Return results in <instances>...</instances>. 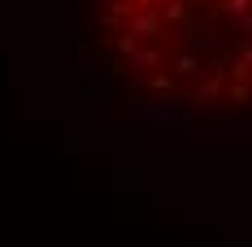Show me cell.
Returning a JSON list of instances; mask_svg holds the SVG:
<instances>
[{
    "mask_svg": "<svg viewBox=\"0 0 252 247\" xmlns=\"http://www.w3.org/2000/svg\"><path fill=\"white\" fill-rule=\"evenodd\" d=\"M113 48H118V56H122V65H126V61L135 56V48H139V39L126 35V30H118V35H113Z\"/></svg>",
    "mask_w": 252,
    "mask_h": 247,
    "instance_id": "obj_7",
    "label": "cell"
},
{
    "mask_svg": "<svg viewBox=\"0 0 252 247\" xmlns=\"http://www.w3.org/2000/svg\"><path fill=\"white\" fill-rule=\"evenodd\" d=\"M122 30H126V35H135L139 44H144V39H148V44H161V39H165V22H161L157 9H135V13L126 18Z\"/></svg>",
    "mask_w": 252,
    "mask_h": 247,
    "instance_id": "obj_1",
    "label": "cell"
},
{
    "mask_svg": "<svg viewBox=\"0 0 252 247\" xmlns=\"http://www.w3.org/2000/svg\"><path fill=\"white\" fill-rule=\"evenodd\" d=\"M170 70H174L170 78H196V74L204 70V61L196 56V52H183V48H178L174 56H170Z\"/></svg>",
    "mask_w": 252,
    "mask_h": 247,
    "instance_id": "obj_2",
    "label": "cell"
},
{
    "mask_svg": "<svg viewBox=\"0 0 252 247\" xmlns=\"http://www.w3.org/2000/svg\"><path fill=\"white\" fill-rule=\"evenodd\" d=\"M148 87H152V91H161V96H170V91H174V78H170V74H148Z\"/></svg>",
    "mask_w": 252,
    "mask_h": 247,
    "instance_id": "obj_9",
    "label": "cell"
},
{
    "mask_svg": "<svg viewBox=\"0 0 252 247\" xmlns=\"http://www.w3.org/2000/svg\"><path fill=\"white\" fill-rule=\"evenodd\" d=\"M130 13H135V4H130V0H109V9H104L100 22H104V26H122Z\"/></svg>",
    "mask_w": 252,
    "mask_h": 247,
    "instance_id": "obj_5",
    "label": "cell"
},
{
    "mask_svg": "<svg viewBox=\"0 0 252 247\" xmlns=\"http://www.w3.org/2000/svg\"><path fill=\"white\" fill-rule=\"evenodd\" d=\"M161 61H165V56H161V44H139L126 65H130V70H157Z\"/></svg>",
    "mask_w": 252,
    "mask_h": 247,
    "instance_id": "obj_4",
    "label": "cell"
},
{
    "mask_svg": "<svg viewBox=\"0 0 252 247\" xmlns=\"http://www.w3.org/2000/svg\"><path fill=\"white\" fill-rule=\"evenodd\" d=\"M135 9H157V0H130Z\"/></svg>",
    "mask_w": 252,
    "mask_h": 247,
    "instance_id": "obj_11",
    "label": "cell"
},
{
    "mask_svg": "<svg viewBox=\"0 0 252 247\" xmlns=\"http://www.w3.org/2000/svg\"><path fill=\"white\" fill-rule=\"evenodd\" d=\"M218 13H226V18H244V13H248V0H218Z\"/></svg>",
    "mask_w": 252,
    "mask_h": 247,
    "instance_id": "obj_8",
    "label": "cell"
},
{
    "mask_svg": "<svg viewBox=\"0 0 252 247\" xmlns=\"http://www.w3.org/2000/svg\"><path fill=\"white\" fill-rule=\"evenodd\" d=\"M226 96H230V104H244L248 100V82H226Z\"/></svg>",
    "mask_w": 252,
    "mask_h": 247,
    "instance_id": "obj_10",
    "label": "cell"
},
{
    "mask_svg": "<svg viewBox=\"0 0 252 247\" xmlns=\"http://www.w3.org/2000/svg\"><path fill=\"white\" fill-rule=\"evenodd\" d=\"M161 13V22H187L191 18V4L187 0H165V9H157Z\"/></svg>",
    "mask_w": 252,
    "mask_h": 247,
    "instance_id": "obj_6",
    "label": "cell"
},
{
    "mask_svg": "<svg viewBox=\"0 0 252 247\" xmlns=\"http://www.w3.org/2000/svg\"><path fill=\"white\" fill-rule=\"evenodd\" d=\"M222 91H226V74H209V78L200 82V87H196L191 104H196V109H204V104H213V100L222 96Z\"/></svg>",
    "mask_w": 252,
    "mask_h": 247,
    "instance_id": "obj_3",
    "label": "cell"
}]
</instances>
